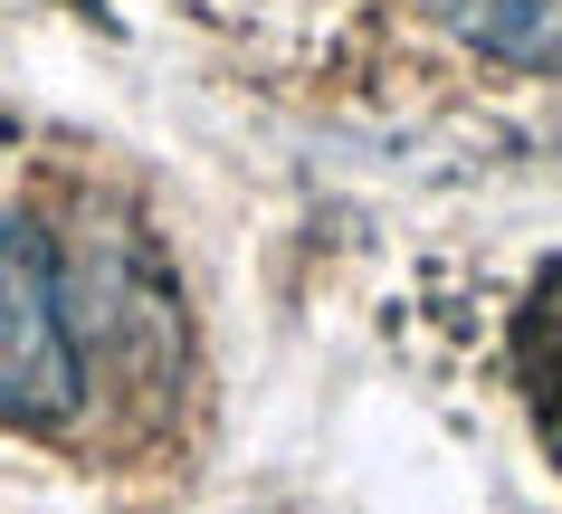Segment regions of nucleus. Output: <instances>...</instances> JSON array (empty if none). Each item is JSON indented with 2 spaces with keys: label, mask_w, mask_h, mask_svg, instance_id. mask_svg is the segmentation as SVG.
<instances>
[{
  "label": "nucleus",
  "mask_w": 562,
  "mask_h": 514,
  "mask_svg": "<svg viewBox=\"0 0 562 514\" xmlns=\"http://www.w3.org/2000/svg\"><path fill=\"white\" fill-rule=\"evenodd\" d=\"M439 20L505 67L562 77V0H439Z\"/></svg>",
  "instance_id": "f03ea898"
},
{
  "label": "nucleus",
  "mask_w": 562,
  "mask_h": 514,
  "mask_svg": "<svg viewBox=\"0 0 562 514\" xmlns=\"http://www.w3.org/2000/svg\"><path fill=\"white\" fill-rule=\"evenodd\" d=\"M77 333H67L58 248L38 219H0V429L77 420Z\"/></svg>",
  "instance_id": "f257e3e1"
}]
</instances>
